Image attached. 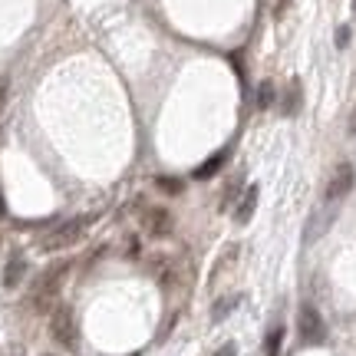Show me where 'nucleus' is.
<instances>
[{"instance_id": "1", "label": "nucleus", "mask_w": 356, "mask_h": 356, "mask_svg": "<svg viewBox=\"0 0 356 356\" xmlns=\"http://www.w3.org/2000/svg\"><path fill=\"white\" fill-rule=\"evenodd\" d=\"M70 261H60V264H53L43 277L37 280V287H33V297H30V304H33V310H47V307L60 297V291H63V280H66V274H70Z\"/></svg>"}, {"instance_id": "2", "label": "nucleus", "mask_w": 356, "mask_h": 356, "mask_svg": "<svg viewBox=\"0 0 356 356\" xmlns=\"http://www.w3.org/2000/svg\"><path fill=\"white\" fill-rule=\"evenodd\" d=\"M86 225H89V218H70L63 225H56L53 231H47L40 248H43V251H63V248L76 244L79 238L86 234Z\"/></svg>"}, {"instance_id": "3", "label": "nucleus", "mask_w": 356, "mask_h": 356, "mask_svg": "<svg viewBox=\"0 0 356 356\" xmlns=\"http://www.w3.org/2000/svg\"><path fill=\"white\" fill-rule=\"evenodd\" d=\"M50 333H53V340H56L60 346H66V350H76L79 330H76V314H73V307L60 304L56 310H53V317H50Z\"/></svg>"}, {"instance_id": "4", "label": "nucleus", "mask_w": 356, "mask_h": 356, "mask_svg": "<svg viewBox=\"0 0 356 356\" xmlns=\"http://www.w3.org/2000/svg\"><path fill=\"white\" fill-rule=\"evenodd\" d=\"M297 330H300V340H304V343H310V346H320L323 340H327V323H323V317H320L317 307H310V304L300 307Z\"/></svg>"}, {"instance_id": "5", "label": "nucleus", "mask_w": 356, "mask_h": 356, "mask_svg": "<svg viewBox=\"0 0 356 356\" xmlns=\"http://www.w3.org/2000/svg\"><path fill=\"white\" fill-rule=\"evenodd\" d=\"M142 228L149 231L152 238H168V234H172V228H175V221H172V211L159 208V204L145 208V211H142Z\"/></svg>"}, {"instance_id": "6", "label": "nucleus", "mask_w": 356, "mask_h": 356, "mask_svg": "<svg viewBox=\"0 0 356 356\" xmlns=\"http://www.w3.org/2000/svg\"><path fill=\"white\" fill-rule=\"evenodd\" d=\"M353 188V168L350 165H337V172H333L330 185H327V204H333L337 208V202L340 198H346V191Z\"/></svg>"}, {"instance_id": "7", "label": "nucleus", "mask_w": 356, "mask_h": 356, "mask_svg": "<svg viewBox=\"0 0 356 356\" xmlns=\"http://www.w3.org/2000/svg\"><path fill=\"white\" fill-rule=\"evenodd\" d=\"M257 198H261L257 185H248V188H244V198L238 202V208H234V221H238V225H248V221H251V215H254V208H257Z\"/></svg>"}, {"instance_id": "8", "label": "nucleus", "mask_w": 356, "mask_h": 356, "mask_svg": "<svg viewBox=\"0 0 356 356\" xmlns=\"http://www.w3.org/2000/svg\"><path fill=\"white\" fill-rule=\"evenodd\" d=\"M24 274H26V261L20 254H13L10 261H7V267H3V287H7V291H17Z\"/></svg>"}, {"instance_id": "9", "label": "nucleus", "mask_w": 356, "mask_h": 356, "mask_svg": "<svg viewBox=\"0 0 356 356\" xmlns=\"http://www.w3.org/2000/svg\"><path fill=\"white\" fill-rule=\"evenodd\" d=\"M225 159H228V152H218V155H211L208 162H202V165L191 172V178H198V181H204V178H211L218 172V168L225 165Z\"/></svg>"}, {"instance_id": "10", "label": "nucleus", "mask_w": 356, "mask_h": 356, "mask_svg": "<svg viewBox=\"0 0 356 356\" xmlns=\"http://www.w3.org/2000/svg\"><path fill=\"white\" fill-rule=\"evenodd\" d=\"M280 343H284V327H270L264 337V356H280Z\"/></svg>"}, {"instance_id": "11", "label": "nucleus", "mask_w": 356, "mask_h": 356, "mask_svg": "<svg viewBox=\"0 0 356 356\" xmlns=\"http://www.w3.org/2000/svg\"><path fill=\"white\" fill-rule=\"evenodd\" d=\"M300 113V83L293 79L291 89H287V102H284V115H293Z\"/></svg>"}, {"instance_id": "12", "label": "nucleus", "mask_w": 356, "mask_h": 356, "mask_svg": "<svg viewBox=\"0 0 356 356\" xmlns=\"http://www.w3.org/2000/svg\"><path fill=\"white\" fill-rule=\"evenodd\" d=\"M155 185L165 191V195H181V188H185V181H181V178H172V175H159Z\"/></svg>"}, {"instance_id": "13", "label": "nucleus", "mask_w": 356, "mask_h": 356, "mask_svg": "<svg viewBox=\"0 0 356 356\" xmlns=\"http://www.w3.org/2000/svg\"><path fill=\"white\" fill-rule=\"evenodd\" d=\"M238 300H241V297H225V300H218L215 310H211V317H215V320H225L231 310L238 307Z\"/></svg>"}, {"instance_id": "14", "label": "nucleus", "mask_w": 356, "mask_h": 356, "mask_svg": "<svg viewBox=\"0 0 356 356\" xmlns=\"http://www.w3.org/2000/svg\"><path fill=\"white\" fill-rule=\"evenodd\" d=\"M257 106H261V109L274 106V86H270V83H261V89H257Z\"/></svg>"}, {"instance_id": "15", "label": "nucleus", "mask_w": 356, "mask_h": 356, "mask_svg": "<svg viewBox=\"0 0 356 356\" xmlns=\"http://www.w3.org/2000/svg\"><path fill=\"white\" fill-rule=\"evenodd\" d=\"M346 43H350V30L340 26V30H337V47H346Z\"/></svg>"}, {"instance_id": "16", "label": "nucleus", "mask_w": 356, "mask_h": 356, "mask_svg": "<svg viewBox=\"0 0 356 356\" xmlns=\"http://www.w3.org/2000/svg\"><path fill=\"white\" fill-rule=\"evenodd\" d=\"M215 356H238V346H234V343H225V346H221V350H218Z\"/></svg>"}, {"instance_id": "17", "label": "nucleus", "mask_w": 356, "mask_h": 356, "mask_svg": "<svg viewBox=\"0 0 356 356\" xmlns=\"http://www.w3.org/2000/svg\"><path fill=\"white\" fill-rule=\"evenodd\" d=\"M287 3H291V0H274V17H284V10H287Z\"/></svg>"}, {"instance_id": "18", "label": "nucleus", "mask_w": 356, "mask_h": 356, "mask_svg": "<svg viewBox=\"0 0 356 356\" xmlns=\"http://www.w3.org/2000/svg\"><path fill=\"white\" fill-rule=\"evenodd\" d=\"M350 132L356 136V106H353V115H350Z\"/></svg>"}, {"instance_id": "19", "label": "nucleus", "mask_w": 356, "mask_h": 356, "mask_svg": "<svg viewBox=\"0 0 356 356\" xmlns=\"http://www.w3.org/2000/svg\"><path fill=\"white\" fill-rule=\"evenodd\" d=\"M0 106H3V83H0Z\"/></svg>"}, {"instance_id": "20", "label": "nucleus", "mask_w": 356, "mask_h": 356, "mask_svg": "<svg viewBox=\"0 0 356 356\" xmlns=\"http://www.w3.org/2000/svg\"><path fill=\"white\" fill-rule=\"evenodd\" d=\"M353 13H356V0H353Z\"/></svg>"}, {"instance_id": "21", "label": "nucleus", "mask_w": 356, "mask_h": 356, "mask_svg": "<svg viewBox=\"0 0 356 356\" xmlns=\"http://www.w3.org/2000/svg\"><path fill=\"white\" fill-rule=\"evenodd\" d=\"M47 356H53V353H47Z\"/></svg>"}]
</instances>
